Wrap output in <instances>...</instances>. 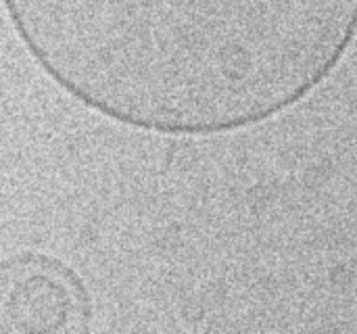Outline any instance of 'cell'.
I'll use <instances>...</instances> for the list:
<instances>
[{
    "label": "cell",
    "mask_w": 357,
    "mask_h": 334,
    "mask_svg": "<svg viewBox=\"0 0 357 334\" xmlns=\"http://www.w3.org/2000/svg\"><path fill=\"white\" fill-rule=\"evenodd\" d=\"M90 320V293L71 266L40 251L0 259V333H88Z\"/></svg>",
    "instance_id": "cell-2"
},
{
    "label": "cell",
    "mask_w": 357,
    "mask_h": 334,
    "mask_svg": "<svg viewBox=\"0 0 357 334\" xmlns=\"http://www.w3.org/2000/svg\"><path fill=\"white\" fill-rule=\"evenodd\" d=\"M69 98L159 136H222L310 98L357 40V0H0Z\"/></svg>",
    "instance_id": "cell-1"
}]
</instances>
